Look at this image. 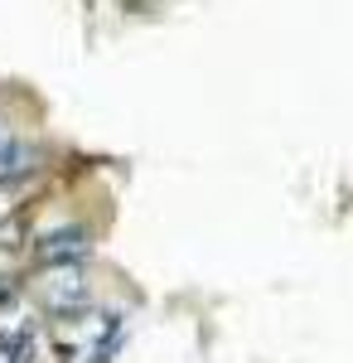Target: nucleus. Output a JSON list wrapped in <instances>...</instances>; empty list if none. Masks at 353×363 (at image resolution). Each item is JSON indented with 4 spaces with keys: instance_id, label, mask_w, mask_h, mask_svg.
I'll return each mask as SVG.
<instances>
[{
    "instance_id": "2",
    "label": "nucleus",
    "mask_w": 353,
    "mask_h": 363,
    "mask_svg": "<svg viewBox=\"0 0 353 363\" xmlns=\"http://www.w3.org/2000/svg\"><path fill=\"white\" fill-rule=\"evenodd\" d=\"M44 306L54 310V315H73V310L87 306V281L73 262H63L54 277L44 281Z\"/></svg>"
},
{
    "instance_id": "1",
    "label": "nucleus",
    "mask_w": 353,
    "mask_h": 363,
    "mask_svg": "<svg viewBox=\"0 0 353 363\" xmlns=\"http://www.w3.org/2000/svg\"><path fill=\"white\" fill-rule=\"evenodd\" d=\"M121 339H126L121 315L82 306V310H73V315H63L58 354H63V363H111L116 349H121Z\"/></svg>"
},
{
    "instance_id": "4",
    "label": "nucleus",
    "mask_w": 353,
    "mask_h": 363,
    "mask_svg": "<svg viewBox=\"0 0 353 363\" xmlns=\"http://www.w3.org/2000/svg\"><path fill=\"white\" fill-rule=\"evenodd\" d=\"M87 247H92L87 228H58V233H49V238H44L39 257H44L49 267H63V262H82V257H87Z\"/></svg>"
},
{
    "instance_id": "3",
    "label": "nucleus",
    "mask_w": 353,
    "mask_h": 363,
    "mask_svg": "<svg viewBox=\"0 0 353 363\" xmlns=\"http://www.w3.org/2000/svg\"><path fill=\"white\" fill-rule=\"evenodd\" d=\"M34 169H39V150L29 140L0 131V184H15V179H25Z\"/></svg>"
}]
</instances>
